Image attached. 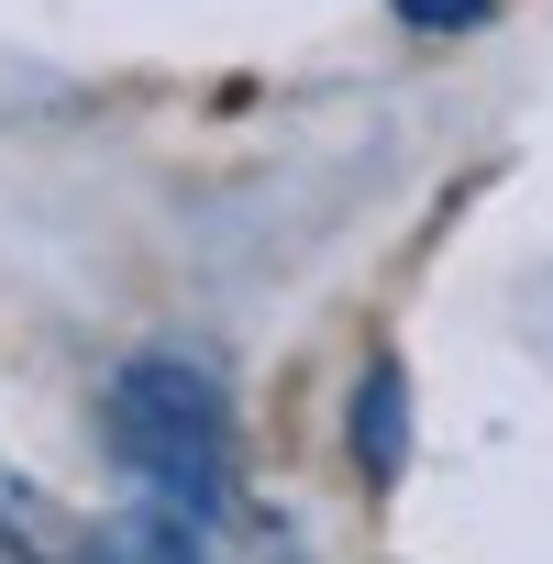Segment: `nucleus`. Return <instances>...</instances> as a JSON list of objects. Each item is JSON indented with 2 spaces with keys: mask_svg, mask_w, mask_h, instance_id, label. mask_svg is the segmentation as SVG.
I'll return each instance as SVG.
<instances>
[{
  "mask_svg": "<svg viewBox=\"0 0 553 564\" xmlns=\"http://www.w3.org/2000/svg\"><path fill=\"white\" fill-rule=\"evenodd\" d=\"M100 443L144 498L221 520V498H232V399L199 355H133L100 388Z\"/></svg>",
  "mask_w": 553,
  "mask_h": 564,
  "instance_id": "nucleus-1",
  "label": "nucleus"
},
{
  "mask_svg": "<svg viewBox=\"0 0 553 564\" xmlns=\"http://www.w3.org/2000/svg\"><path fill=\"white\" fill-rule=\"evenodd\" d=\"M344 432H355V465H366V487H399V465H410V377H399V355H366Z\"/></svg>",
  "mask_w": 553,
  "mask_h": 564,
  "instance_id": "nucleus-2",
  "label": "nucleus"
},
{
  "mask_svg": "<svg viewBox=\"0 0 553 564\" xmlns=\"http://www.w3.org/2000/svg\"><path fill=\"white\" fill-rule=\"evenodd\" d=\"M100 564H221V553H210V520H199V509L144 498V509H122V520L100 531Z\"/></svg>",
  "mask_w": 553,
  "mask_h": 564,
  "instance_id": "nucleus-3",
  "label": "nucleus"
},
{
  "mask_svg": "<svg viewBox=\"0 0 553 564\" xmlns=\"http://www.w3.org/2000/svg\"><path fill=\"white\" fill-rule=\"evenodd\" d=\"M0 553H12V564H89L100 542H78V520H56L12 465H0Z\"/></svg>",
  "mask_w": 553,
  "mask_h": 564,
  "instance_id": "nucleus-4",
  "label": "nucleus"
},
{
  "mask_svg": "<svg viewBox=\"0 0 553 564\" xmlns=\"http://www.w3.org/2000/svg\"><path fill=\"white\" fill-rule=\"evenodd\" d=\"M487 12H498V0H399V23H410V34H476Z\"/></svg>",
  "mask_w": 553,
  "mask_h": 564,
  "instance_id": "nucleus-5",
  "label": "nucleus"
}]
</instances>
